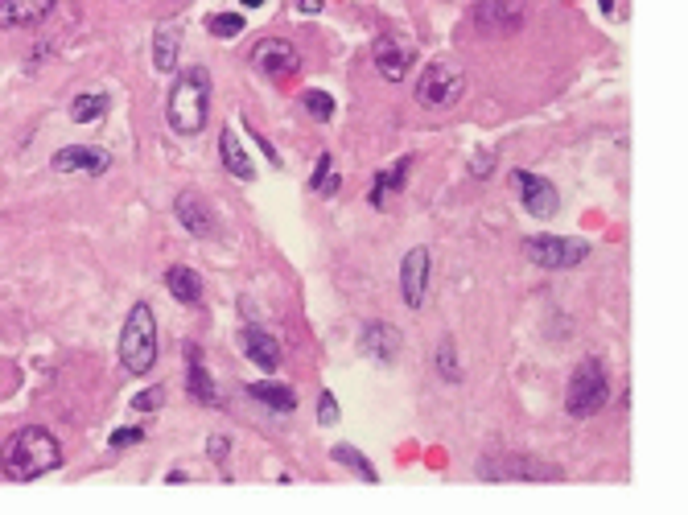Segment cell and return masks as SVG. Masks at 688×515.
<instances>
[{"label":"cell","mask_w":688,"mask_h":515,"mask_svg":"<svg viewBox=\"0 0 688 515\" xmlns=\"http://www.w3.org/2000/svg\"><path fill=\"white\" fill-rule=\"evenodd\" d=\"M58 466H62V445L42 425L17 429L5 441V450H0V470H5V478H13V483H33V478H46Z\"/></svg>","instance_id":"cell-1"},{"label":"cell","mask_w":688,"mask_h":515,"mask_svg":"<svg viewBox=\"0 0 688 515\" xmlns=\"http://www.w3.org/2000/svg\"><path fill=\"white\" fill-rule=\"evenodd\" d=\"M165 116H169V128L182 136H198L206 128V116H211V75H206L202 66H190L174 83Z\"/></svg>","instance_id":"cell-2"},{"label":"cell","mask_w":688,"mask_h":515,"mask_svg":"<svg viewBox=\"0 0 688 515\" xmlns=\"http://www.w3.org/2000/svg\"><path fill=\"white\" fill-rule=\"evenodd\" d=\"M120 363L128 375H149L157 363V318L145 301L128 309V322L120 330Z\"/></svg>","instance_id":"cell-3"},{"label":"cell","mask_w":688,"mask_h":515,"mask_svg":"<svg viewBox=\"0 0 688 515\" xmlns=\"http://www.w3.org/2000/svg\"><path fill=\"white\" fill-rule=\"evenodd\" d=\"M610 404V380L598 359H581L569 375V388H565V408L569 417L586 421V417H598V412Z\"/></svg>","instance_id":"cell-4"},{"label":"cell","mask_w":688,"mask_h":515,"mask_svg":"<svg viewBox=\"0 0 688 515\" xmlns=\"http://www.w3.org/2000/svg\"><path fill=\"white\" fill-rule=\"evenodd\" d=\"M466 95V75L458 71L454 62H429L425 75L417 79V103L421 108H433V112H445Z\"/></svg>","instance_id":"cell-5"},{"label":"cell","mask_w":688,"mask_h":515,"mask_svg":"<svg viewBox=\"0 0 688 515\" xmlns=\"http://www.w3.org/2000/svg\"><path fill=\"white\" fill-rule=\"evenodd\" d=\"M528 260L536 268H548V272H565V268H577L581 260L590 256V244L581 239H569V235H532L524 244Z\"/></svg>","instance_id":"cell-6"},{"label":"cell","mask_w":688,"mask_h":515,"mask_svg":"<svg viewBox=\"0 0 688 515\" xmlns=\"http://www.w3.org/2000/svg\"><path fill=\"white\" fill-rule=\"evenodd\" d=\"M252 66H256L260 75H268V79H289V75L301 71V54L285 38H264L252 50Z\"/></svg>","instance_id":"cell-7"},{"label":"cell","mask_w":688,"mask_h":515,"mask_svg":"<svg viewBox=\"0 0 688 515\" xmlns=\"http://www.w3.org/2000/svg\"><path fill=\"white\" fill-rule=\"evenodd\" d=\"M400 293L408 309H421L425 293H429V252L425 248H412L400 264Z\"/></svg>","instance_id":"cell-8"},{"label":"cell","mask_w":688,"mask_h":515,"mask_svg":"<svg viewBox=\"0 0 688 515\" xmlns=\"http://www.w3.org/2000/svg\"><path fill=\"white\" fill-rule=\"evenodd\" d=\"M371 58H375V66H380V75L388 83H400L412 71V62H417V50H412L408 42H400V38H380L375 50H371Z\"/></svg>","instance_id":"cell-9"},{"label":"cell","mask_w":688,"mask_h":515,"mask_svg":"<svg viewBox=\"0 0 688 515\" xmlns=\"http://www.w3.org/2000/svg\"><path fill=\"white\" fill-rule=\"evenodd\" d=\"M108 165L112 157L103 153V149H91V145H66L54 153V169L58 174H108Z\"/></svg>","instance_id":"cell-10"},{"label":"cell","mask_w":688,"mask_h":515,"mask_svg":"<svg viewBox=\"0 0 688 515\" xmlns=\"http://www.w3.org/2000/svg\"><path fill=\"white\" fill-rule=\"evenodd\" d=\"M511 182H515V190H520V198H524V206L532 215H553L557 211V186H548L544 178H536V174H528V169H515L511 174Z\"/></svg>","instance_id":"cell-11"},{"label":"cell","mask_w":688,"mask_h":515,"mask_svg":"<svg viewBox=\"0 0 688 515\" xmlns=\"http://www.w3.org/2000/svg\"><path fill=\"white\" fill-rule=\"evenodd\" d=\"M174 215H178V223L194 235V239H211L215 231H219V219H215V211L206 206L198 194H178V202H174Z\"/></svg>","instance_id":"cell-12"},{"label":"cell","mask_w":688,"mask_h":515,"mask_svg":"<svg viewBox=\"0 0 688 515\" xmlns=\"http://www.w3.org/2000/svg\"><path fill=\"white\" fill-rule=\"evenodd\" d=\"M54 9H58V0H0V25L29 29V25H42Z\"/></svg>","instance_id":"cell-13"},{"label":"cell","mask_w":688,"mask_h":515,"mask_svg":"<svg viewBox=\"0 0 688 515\" xmlns=\"http://www.w3.org/2000/svg\"><path fill=\"white\" fill-rule=\"evenodd\" d=\"M520 21H524L520 0H478V5H474V25L478 29H499V33H507V29H515Z\"/></svg>","instance_id":"cell-14"},{"label":"cell","mask_w":688,"mask_h":515,"mask_svg":"<svg viewBox=\"0 0 688 515\" xmlns=\"http://www.w3.org/2000/svg\"><path fill=\"white\" fill-rule=\"evenodd\" d=\"M244 355H248L260 371H277V367H281V342L272 338L268 330L252 326V330H244Z\"/></svg>","instance_id":"cell-15"},{"label":"cell","mask_w":688,"mask_h":515,"mask_svg":"<svg viewBox=\"0 0 688 515\" xmlns=\"http://www.w3.org/2000/svg\"><path fill=\"white\" fill-rule=\"evenodd\" d=\"M363 351L375 359V363H392L396 351H400V330L388 326V322H371L363 330Z\"/></svg>","instance_id":"cell-16"},{"label":"cell","mask_w":688,"mask_h":515,"mask_svg":"<svg viewBox=\"0 0 688 515\" xmlns=\"http://www.w3.org/2000/svg\"><path fill=\"white\" fill-rule=\"evenodd\" d=\"M219 161H223L227 174L239 178V182H252L256 178V165H252V157L244 153V145H239V136L231 128L219 136Z\"/></svg>","instance_id":"cell-17"},{"label":"cell","mask_w":688,"mask_h":515,"mask_svg":"<svg viewBox=\"0 0 688 515\" xmlns=\"http://www.w3.org/2000/svg\"><path fill=\"white\" fill-rule=\"evenodd\" d=\"M190 355V375H186V392L198 400V404H206V408H215L219 404V388L211 384V371H206V363H202V351L198 347H190L186 351Z\"/></svg>","instance_id":"cell-18"},{"label":"cell","mask_w":688,"mask_h":515,"mask_svg":"<svg viewBox=\"0 0 688 515\" xmlns=\"http://www.w3.org/2000/svg\"><path fill=\"white\" fill-rule=\"evenodd\" d=\"M412 165H417L412 157H400V161H392L388 169H380V178H375V186H371V206H384V198H388V194L404 190L408 169H412Z\"/></svg>","instance_id":"cell-19"},{"label":"cell","mask_w":688,"mask_h":515,"mask_svg":"<svg viewBox=\"0 0 688 515\" xmlns=\"http://www.w3.org/2000/svg\"><path fill=\"white\" fill-rule=\"evenodd\" d=\"M165 285H169V293H174L182 305H202V281H198L194 268H186V264L169 268L165 272Z\"/></svg>","instance_id":"cell-20"},{"label":"cell","mask_w":688,"mask_h":515,"mask_svg":"<svg viewBox=\"0 0 688 515\" xmlns=\"http://www.w3.org/2000/svg\"><path fill=\"white\" fill-rule=\"evenodd\" d=\"M248 396H252L256 404L272 408V412H293V408H297V392H293L289 384H272V380H264V384H252V388H248Z\"/></svg>","instance_id":"cell-21"},{"label":"cell","mask_w":688,"mask_h":515,"mask_svg":"<svg viewBox=\"0 0 688 515\" xmlns=\"http://www.w3.org/2000/svg\"><path fill=\"white\" fill-rule=\"evenodd\" d=\"M153 66L161 75H174L178 71V33L174 29H157L153 38Z\"/></svg>","instance_id":"cell-22"},{"label":"cell","mask_w":688,"mask_h":515,"mask_svg":"<svg viewBox=\"0 0 688 515\" xmlns=\"http://www.w3.org/2000/svg\"><path fill=\"white\" fill-rule=\"evenodd\" d=\"M108 108H112V99L103 95V91H91V95H79L71 103V120L75 124H95V120L108 116Z\"/></svg>","instance_id":"cell-23"},{"label":"cell","mask_w":688,"mask_h":515,"mask_svg":"<svg viewBox=\"0 0 688 515\" xmlns=\"http://www.w3.org/2000/svg\"><path fill=\"white\" fill-rule=\"evenodd\" d=\"M334 462H342V466H355L367 483H380V474H375V466L359 454V450H351V445H334Z\"/></svg>","instance_id":"cell-24"},{"label":"cell","mask_w":688,"mask_h":515,"mask_svg":"<svg viewBox=\"0 0 688 515\" xmlns=\"http://www.w3.org/2000/svg\"><path fill=\"white\" fill-rule=\"evenodd\" d=\"M314 190H318V194H326V198L338 190V174H334V157H330V153H322V157H318V169H314Z\"/></svg>","instance_id":"cell-25"},{"label":"cell","mask_w":688,"mask_h":515,"mask_svg":"<svg viewBox=\"0 0 688 515\" xmlns=\"http://www.w3.org/2000/svg\"><path fill=\"white\" fill-rule=\"evenodd\" d=\"M206 29H211L215 38H239V33H244V17H239V13H219V17L206 21Z\"/></svg>","instance_id":"cell-26"},{"label":"cell","mask_w":688,"mask_h":515,"mask_svg":"<svg viewBox=\"0 0 688 515\" xmlns=\"http://www.w3.org/2000/svg\"><path fill=\"white\" fill-rule=\"evenodd\" d=\"M301 103L309 108V116H314V120H322V124L334 116V99H330L326 91H305V95H301Z\"/></svg>","instance_id":"cell-27"},{"label":"cell","mask_w":688,"mask_h":515,"mask_svg":"<svg viewBox=\"0 0 688 515\" xmlns=\"http://www.w3.org/2000/svg\"><path fill=\"white\" fill-rule=\"evenodd\" d=\"M318 421L322 425H338V400H334V392H322V400H318Z\"/></svg>","instance_id":"cell-28"},{"label":"cell","mask_w":688,"mask_h":515,"mask_svg":"<svg viewBox=\"0 0 688 515\" xmlns=\"http://www.w3.org/2000/svg\"><path fill=\"white\" fill-rule=\"evenodd\" d=\"M161 400H165V392H161V388H153V392L132 396V408H136V412H157V408H161Z\"/></svg>","instance_id":"cell-29"},{"label":"cell","mask_w":688,"mask_h":515,"mask_svg":"<svg viewBox=\"0 0 688 515\" xmlns=\"http://www.w3.org/2000/svg\"><path fill=\"white\" fill-rule=\"evenodd\" d=\"M437 363H441V375H445V380H458V363H454V347H450V342H441Z\"/></svg>","instance_id":"cell-30"},{"label":"cell","mask_w":688,"mask_h":515,"mask_svg":"<svg viewBox=\"0 0 688 515\" xmlns=\"http://www.w3.org/2000/svg\"><path fill=\"white\" fill-rule=\"evenodd\" d=\"M141 441H145L141 429H116L112 433V450H128V445H141Z\"/></svg>","instance_id":"cell-31"},{"label":"cell","mask_w":688,"mask_h":515,"mask_svg":"<svg viewBox=\"0 0 688 515\" xmlns=\"http://www.w3.org/2000/svg\"><path fill=\"white\" fill-rule=\"evenodd\" d=\"M206 454H211L215 462H223V458H227V437H211V445H206Z\"/></svg>","instance_id":"cell-32"},{"label":"cell","mask_w":688,"mask_h":515,"mask_svg":"<svg viewBox=\"0 0 688 515\" xmlns=\"http://www.w3.org/2000/svg\"><path fill=\"white\" fill-rule=\"evenodd\" d=\"M301 13H322V0H297Z\"/></svg>","instance_id":"cell-33"},{"label":"cell","mask_w":688,"mask_h":515,"mask_svg":"<svg viewBox=\"0 0 688 515\" xmlns=\"http://www.w3.org/2000/svg\"><path fill=\"white\" fill-rule=\"evenodd\" d=\"M239 5H244V9H260V5H264V0H239Z\"/></svg>","instance_id":"cell-34"},{"label":"cell","mask_w":688,"mask_h":515,"mask_svg":"<svg viewBox=\"0 0 688 515\" xmlns=\"http://www.w3.org/2000/svg\"><path fill=\"white\" fill-rule=\"evenodd\" d=\"M598 5H602L606 13H614V0H598Z\"/></svg>","instance_id":"cell-35"}]
</instances>
